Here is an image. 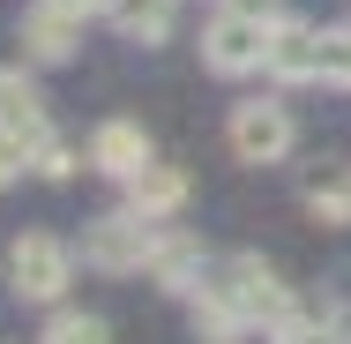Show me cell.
Returning <instances> with one entry per match:
<instances>
[{"mask_svg": "<svg viewBox=\"0 0 351 344\" xmlns=\"http://www.w3.org/2000/svg\"><path fill=\"white\" fill-rule=\"evenodd\" d=\"M217 284L232 292V307L247 314V330H284L291 314H299V299H291V284L277 277V262H262V255H232Z\"/></svg>", "mask_w": 351, "mask_h": 344, "instance_id": "cell-3", "label": "cell"}, {"mask_svg": "<svg viewBox=\"0 0 351 344\" xmlns=\"http://www.w3.org/2000/svg\"><path fill=\"white\" fill-rule=\"evenodd\" d=\"M0 135H23L30 150L53 135V120H45V90L30 82V68H0Z\"/></svg>", "mask_w": 351, "mask_h": 344, "instance_id": "cell-8", "label": "cell"}, {"mask_svg": "<svg viewBox=\"0 0 351 344\" xmlns=\"http://www.w3.org/2000/svg\"><path fill=\"white\" fill-rule=\"evenodd\" d=\"M38 344H112V330H105L97 314H53V322L38 330Z\"/></svg>", "mask_w": 351, "mask_h": 344, "instance_id": "cell-13", "label": "cell"}, {"mask_svg": "<svg viewBox=\"0 0 351 344\" xmlns=\"http://www.w3.org/2000/svg\"><path fill=\"white\" fill-rule=\"evenodd\" d=\"M269 82L299 90V82H322V30L299 23V15H277V38H269Z\"/></svg>", "mask_w": 351, "mask_h": 344, "instance_id": "cell-6", "label": "cell"}, {"mask_svg": "<svg viewBox=\"0 0 351 344\" xmlns=\"http://www.w3.org/2000/svg\"><path fill=\"white\" fill-rule=\"evenodd\" d=\"M15 45H23V60H30V68H60V60H75V45H82V23L38 0V8L15 23Z\"/></svg>", "mask_w": 351, "mask_h": 344, "instance_id": "cell-7", "label": "cell"}, {"mask_svg": "<svg viewBox=\"0 0 351 344\" xmlns=\"http://www.w3.org/2000/svg\"><path fill=\"white\" fill-rule=\"evenodd\" d=\"M30 172H38V180H75V172H82V157H75V142L45 135L38 150H30Z\"/></svg>", "mask_w": 351, "mask_h": 344, "instance_id": "cell-15", "label": "cell"}, {"mask_svg": "<svg viewBox=\"0 0 351 344\" xmlns=\"http://www.w3.org/2000/svg\"><path fill=\"white\" fill-rule=\"evenodd\" d=\"M45 8H60V15H75V23H90V15H105V0H45Z\"/></svg>", "mask_w": 351, "mask_h": 344, "instance_id": "cell-19", "label": "cell"}, {"mask_svg": "<svg viewBox=\"0 0 351 344\" xmlns=\"http://www.w3.org/2000/svg\"><path fill=\"white\" fill-rule=\"evenodd\" d=\"M23 172H30V142H23V135H0V187H15Z\"/></svg>", "mask_w": 351, "mask_h": 344, "instance_id": "cell-18", "label": "cell"}, {"mask_svg": "<svg viewBox=\"0 0 351 344\" xmlns=\"http://www.w3.org/2000/svg\"><path fill=\"white\" fill-rule=\"evenodd\" d=\"M306 209H314V225H351V187H314Z\"/></svg>", "mask_w": 351, "mask_h": 344, "instance_id": "cell-17", "label": "cell"}, {"mask_svg": "<svg viewBox=\"0 0 351 344\" xmlns=\"http://www.w3.org/2000/svg\"><path fill=\"white\" fill-rule=\"evenodd\" d=\"M277 344H351L344 337V322H329V314H291L284 330H269Z\"/></svg>", "mask_w": 351, "mask_h": 344, "instance_id": "cell-14", "label": "cell"}, {"mask_svg": "<svg viewBox=\"0 0 351 344\" xmlns=\"http://www.w3.org/2000/svg\"><path fill=\"white\" fill-rule=\"evenodd\" d=\"M322 82H337V90H351V23H337V30H322Z\"/></svg>", "mask_w": 351, "mask_h": 344, "instance_id": "cell-16", "label": "cell"}, {"mask_svg": "<svg viewBox=\"0 0 351 344\" xmlns=\"http://www.w3.org/2000/svg\"><path fill=\"white\" fill-rule=\"evenodd\" d=\"M8 284H15V299H60L75 284V247L68 240H53V232H23L15 247H8Z\"/></svg>", "mask_w": 351, "mask_h": 344, "instance_id": "cell-4", "label": "cell"}, {"mask_svg": "<svg viewBox=\"0 0 351 344\" xmlns=\"http://www.w3.org/2000/svg\"><path fill=\"white\" fill-rule=\"evenodd\" d=\"M232 157L239 165H284L291 157V142H299V128H291V105H277V98H247V105H232Z\"/></svg>", "mask_w": 351, "mask_h": 344, "instance_id": "cell-5", "label": "cell"}, {"mask_svg": "<svg viewBox=\"0 0 351 344\" xmlns=\"http://www.w3.org/2000/svg\"><path fill=\"white\" fill-rule=\"evenodd\" d=\"M172 15H180V0H105V23L128 45H165L172 38Z\"/></svg>", "mask_w": 351, "mask_h": 344, "instance_id": "cell-12", "label": "cell"}, {"mask_svg": "<svg viewBox=\"0 0 351 344\" xmlns=\"http://www.w3.org/2000/svg\"><path fill=\"white\" fill-rule=\"evenodd\" d=\"M120 187H128V209H142V217H157V225H165L172 209L187 203V172H180V165H157V157L142 165L135 180H120Z\"/></svg>", "mask_w": 351, "mask_h": 344, "instance_id": "cell-11", "label": "cell"}, {"mask_svg": "<svg viewBox=\"0 0 351 344\" xmlns=\"http://www.w3.org/2000/svg\"><path fill=\"white\" fill-rule=\"evenodd\" d=\"M149 277H157L165 292L195 299V292H202V240H195V232H157V255H149Z\"/></svg>", "mask_w": 351, "mask_h": 344, "instance_id": "cell-10", "label": "cell"}, {"mask_svg": "<svg viewBox=\"0 0 351 344\" xmlns=\"http://www.w3.org/2000/svg\"><path fill=\"white\" fill-rule=\"evenodd\" d=\"M142 165H149V135H142L135 120H105V128L90 135V172H105V180H135Z\"/></svg>", "mask_w": 351, "mask_h": 344, "instance_id": "cell-9", "label": "cell"}, {"mask_svg": "<svg viewBox=\"0 0 351 344\" xmlns=\"http://www.w3.org/2000/svg\"><path fill=\"white\" fill-rule=\"evenodd\" d=\"M269 38H277V15H254V8H217L210 30H202V68L210 75H262L269 68Z\"/></svg>", "mask_w": 351, "mask_h": 344, "instance_id": "cell-1", "label": "cell"}, {"mask_svg": "<svg viewBox=\"0 0 351 344\" xmlns=\"http://www.w3.org/2000/svg\"><path fill=\"white\" fill-rule=\"evenodd\" d=\"M157 217H142V209H112V217H90L82 225V262L105 277H142L149 270V255H157Z\"/></svg>", "mask_w": 351, "mask_h": 344, "instance_id": "cell-2", "label": "cell"}]
</instances>
